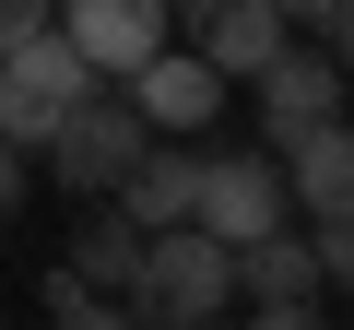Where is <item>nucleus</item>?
Here are the masks:
<instances>
[{
	"mask_svg": "<svg viewBox=\"0 0 354 330\" xmlns=\"http://www.w3.org/2000/svg\"><path fill=\"white\" fill-rule=\"evenodd\" d=\"M283 201L307 213V224H330V213H354V118H319L295 153H283Z\"/></svg>",
	"mask_w": 354,
	"mask_h": 330,
	"instance_id": "8",
	"label": "nucleus"
},
{
	"mask_svg": "<svg viewBox=\"0 0 354 330\" xmlns=\"http://www.w3.org/2000/svg\"><path fill=\"white\" fill-rule=\"evenodd\" d=\"M272 12H283V24H330L342 0H272Z\"/></svg>",
	"mask_w": 354,
	"mask_h": 330,
	"instance_id": "19",
	"label": "nucleus"
},
{
	"mask_svg": "<svg viewBox=\"0 0 354 330\" xmlns=\"http://www.w3.org/2000/svg\"><path fill=\"white\" fill-rule=\"evenodd\" d=\"M213 330H225V318H213Z\"/></svg>",
	"mask_w": 354,
	"mask_h": 330,
	"instance_id": "22",
	"label": "nucleus"
},
{
	"mask_svg": "<svg viewBox=\"0 0 354 330\" xmlns=\"http://www.w3.org/2000/svg\"><path fill=\"white\" fill-rule=\"evenodd\" d=\"M248 95H260V153H295L319 118H342V71H330V48H295V36L248 71Z\"/></svg>",
	"mask_w": 354,
	"mask_h": 330,
	"instance_id": "6",
	"label": "nucleus"
},
{
	"mask_svg": "<svg viewBox=\"0 0 354 330\" xmlns=\"http://www.w3.org/2000/svg\"><path fill=\"white\" fill-rule=\"evenodd\" d=\"M83 83H95V71H83V48H71L59 24L12 36V48H0V142H12V153H48V130L71 118Z\"/></svg>",
	"mask_w": 354,
	"mask_h": 330,
	"instance_id": "2",
	"label": "nucleus"
},
{
	"mask_svg": "<svg viewBox=\"0 0 354 330\" xmlns=\"http://www.w3.org/2000/svg\"><path fill=\"white\" fill-rule=\"evenodd\" d=\"M142 142H153V130L130 118V95H95V83H83L71 118L48 130V165H59V189H71V201H106L130 165H142Z\"/></svg>",
	"mask_w": 354,
	"mask_h": 330,
	"instance_id": "3",
	"label": "nucleus"
},
{
	"mask_svg": "<svg viewBox=\"0 0 354 330\" xmlns=\"http://www.w3.org/2000/svg\"><path fill=\"white\" fill-rule=\"evenodd\" d=\"M236 330H330V318H319V295H307V307H248Z\"/></svg>",
	"mask_w": 354,
	"mask_h": 330,
	"instance_id": "15",
	"label": "nucleus"
},
{
	"mask_svg": "<svg viewBox=\"0 0 354 330\" xmlns=\"http://www.w3.org/2000/svg\"><path fill=\"white\" fill-rule=\"evenodd\" d=\"M48 24L83 48V71H95V83H118L130 59H153V48H165V24H177V12H165V0H59Z\"/></svg>",
	"mask_w": 354,
	"mask_h": 330,
	"instance_id": "7",
	"label": "nucleus"
},
{
	"mask_svg": "<svg viewBox=\"0 0 354 330\" xmlns=\"http://www.w3.org/2000/svg\"><path fill=\"white\" fill-rule=\"evenodd\" d=\"M307 248H319V295H354V213H330Z\"/></svg>",
	"mask_w": 354,
	"mask_h": 330,
	"instance_id": "14",
	"label": "nucleus"
},
{
	"mask_svg": "<svg viewBox=\"0 0 354 330\" xmlns=\"http://www.w3.org/2000/svg\"><path fill=\"white\" fill-rule=\"evenodd\" d=\"M59 271H71V283H95V295H130V271H142V224H130L118 201H95V213L71 224Z\"/></svg>",
	"mask_w": 354,
	"mask_h": 330,
	"instance_id": "12",
	"label": "nucleus"
},
{
	"mask_svg": "<svg viewBox=\"0 0 354 330\" xmlns=\"http://www.w3.org/2000/svg\"><path fill=\"white\" fill-rule=\"evenodd\" d=\"M189 224H201V236H225V248H248V236L295 224V201H283V153H201Z\"/></svg>",
	"mask_w": 354,
	"mask_h": 330,
	"instance_id": "5",
	"label": "nucleus"
},
{
	"mask_svg": "<svg viewBox=\"0 0 354 330\" xmlns=\"http://www.w3.org/2000/svg\"><path fill=\"white\" fill-rule=\"evenodd\" d=\"M283 36H295V24L272 12V0H213V12L189 24V48H201V59H213L225 83H248V71H260V59L283 48Z\"/></svg>",
	"mask_w": 354,
	"mask_h": 330,
	"instance_id": "10",
	"label": "nucleus"
},
{
	"mask_svg": "<svg viewBox=\"0 0 354 330\" xmlns=\"http://www.w3.org/2000/svg\"><path fill=\"white\" fill-rule=\"evenodd\" d=\"M319 36H330V71H342V83H354V0H342V12H330V24H319Z\"/></svg>",
	"mask_w": 354,
	"mask_h": 330,
	"instance_id": "17",
	"label": "nucleus"
},
{
	"mask_svg": "<svg viewBox=\"0 0 354 330\" xmlns=\"http://www.w3.org/2000/svg\"><path fill=\"white\" fill-rule=\"evenodd\" d=\"M201 12H213V0H177V24H201Z\"/></svg>",
	"mask_w": 354,
	"mask_h": 330,
	"instance_id": "20",
	"label": "nucleus"
},
{
	"mask_svg": "<svg viewBox=\"0 0 354 330\" xmlns=\"http://www.w3.org/2000/svg\"><path fill=\"white\" fill-rule=\"evenodd\" d=\"M48 12H59V0H0V48H12V36H36Z\"/></svg>",
	"mask_w": 354,
	"mask_h": 330,
	"instance_id": "16",
	"label": "nucleus"
},
{
	"mask_svg": "<svg viewBox=\"0 0 354 330\" xmlns=\"http://www.w3.org/2000/svg\"><path fill=\"white\" fill-rule=\"evenodd\" d=\"M12 213H24V153L0 142V224H12Z\"/></svg>",
	"mask_w": 354,
	"mask_h": 330,
	"instance_id": "18",
	"label": "nucleus"
},
{
	"mask_svg": "<svg viewBox=\"0 0 354 330\" xmlns=\"http://www.w3.org/2000/svg\"><path fill=\"white\" fill-rule=\"evenodd\" d=\"M130 307H142V330H213L236 307V248L201 236V224H153L142 271H130Z\"/></svg>",
	"mask_w": 354,
	"mask_h": 330,
	"instance_id": "1",
	"label": "nucleus"
},
{
	"mask_svg": "<svg viewBox=\"0 0 354 330\" xmlns=\"http://www.w3.org/2000/svg\"><path fill=\"white\" fill-rule=\"evenodd\" d=\"M189 189H201V153H189V142H142V165H130L106 201L153 236V224H189Z\"/></svg>",
	"mask_w": 354,
	"mask_h": 330,
	"instance_id": "9",
	"label": "nucleus"
},
{
	"mask_svg": "<svg viewBox=\"0 0 354 330\" xmlns=\"http://www.w3.org/2000/svg\"><path fill=\"white\" fill-rule=\"evenodd\" d=\"M48 318H59V330H142V307H130V295H95V283H71L59 260H48Z\"/></svg>",
	"mask_w": 354,
	"mask_h": 330,
	"instance_id": "13",
	"label": "nucleus"
},
{
	"mask_svg": "<svg viewBox=\"0 0 354 330\" xmlns=\"http://www.w3.org/2000/svg\"><path fill=\"white\" fill-rule=\"evenodd\" d=\"M330 330H354V318H330Z\"/></svg>",
	"mask_w": 354,
	"mask_h": 330,
	"instance_id": "21",
	"label": "nucleus"
},
{
	"mask_svg": "<svg viewBox=\"0 0 354 330\" xmlns=\"http://www.w3.org/2000/svg\"><path fill=\"white\" fill-rule=\"evenodd\" d=\"M118 95H130V118H142L153 142H201V130L225 118V95H236V83H225L201 48H153V59H130V71H118Z\"/></svg>",
	"mask_w": 354,
	"mask_h": 330,
	"instance_id": "4",
	"label": "nucleus"
},
{
	"mask_svg": "<svg viewBox=\"0 0 354 330\" xmlns=\"http://www.w3.org/2000/svg\"><path fill=\"white\" fill-rule=\"evenodd\" d=\"M236 295H248V307H307V295H319V248H307V224L248 236V248H236Z\"/></svg>",
	"mask_w": 354,
	"mask_h": 330,
	"instance_id": "11",
	"label": "nucleus"
}]
</instances>
